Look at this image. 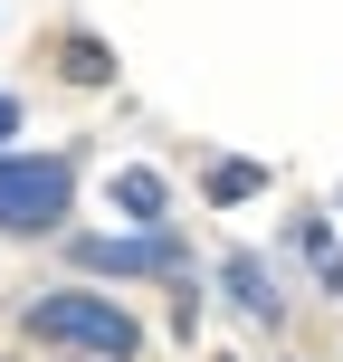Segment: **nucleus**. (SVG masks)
I'll return each instance as SVG.
<instances>
[{"mask_svg": "<svg viewBox=\"0 0 343 362\" xmlns=\"http://www.w3.org/2000/svg\"><path fill=\"white\" fill-rule=\"evenodd\" d=\"M219 296H229V315H248V325H286V286H277L267 257H248V248L219 257Z\"/></svg>", "mask_w": 343, "mask_h": 362, "instance_id": "obj_4", "label": "nucleus"}, {"mask_svg": "<svg viewBox=\"0 0 343 362\" xmlns=\"http://www.w3.org/2000/svg\"><path fill=\"white\" fill-rule=\"evenodd\" d=\"M57 67H67L76 86H115V48H105V38H95V29H76L67 48H57Z\"/></svg>", "mask_w": 343, "mask_h": 362, "instance_id": "obj_7", "label": "nucleus"}, {"mask_svg": "<svg viewBox=\"0 0 343 362\" xmlns=\"http://www.w3.org/2000/svg\"><path fill=\"white\" fill-rule=\"evenodd\" d=\"M57 362H86V353H57Z\"/></svg>", "mask_w": 343, "mask_h": 362, "instance_id": "obj_10", "label": "nucleus"}, {"mask_svg": "<svg viewBox=\"0 0 343 362\" xmlns=\"http://www.w3.org/2000/svg\"><path fill=\"white\" fill-rule=\"evenodd\" d=\"M115 210H124L134 229H172V181L153 163H124V172H115Z\"/></svg>", "mask_w": 343, "mask_h": 362, "instance_id": "obj_6", "label": "nucleus"}, {"mask_svg": "<svg viewBox=\"0 0 343 362\" xmlns=\"http://www.w3.org/2000/svg\"><path fill=\"white\" fill-rule=\"evenodd\" d=\"M19 124H29V115H19V95H0V153L19 144Z\"/></svg>", "mask_w": 343, "mask_h": 362, "instance_id": "obj_9", "label": "nucleus"}, {"mask_svg": "<svg viewBox=\"0 0 343 362\" xmlns=\"http://www.w3.org/2000/svg\"><path fill=\"white\" fill-rule=\"evenodd\" d=\"M19 334L48 344V353H86V362H134V353H144V325H134L115 296H95V286L29 296V305H19Z\"/></svg>", "mask_w": 343, "mask_h": 362, "instance_id": "obj_1", "label": "nucleus"}, {"mask_svg": "<svg viewBox=\"0 0 343 362\" xmlns=\"http://www.w3.org/2000/svg\"><path fill=\"white\" fill-rule=\"evenodd\" d=\"M286 248L315 267V286H325V296H343V238H334L325 210H296V219H286Z\"/></svg>", "mask_w": 343, "mask_h": 362, "instance_id": "obj_5", "label": "nucleus"}, {"mask_svg": "<svg viewBox=\"0 0 343 362\" xmlns=\"http://www.w3.org/2000/svg\"><path fill=\"white\" fill-rule=\"evenodd\" d=\"M76 210V163L67 153H0V238H57Z\"/></svg>", "mask_w": 343, "mask_h": 362, "instance_id": "obj_2", "label": "nucleus"}, {"mask_svg": "<svg viewBox=\"0 0 343 362\" xmlns=\"http://www.w3.org/2000/svg\"><path fill=\"white\" fill-rule=\"evenodd\" d=\"M267 163H210V200H219V210H238V200H257V191H267Z\"/></svg>", "mask_w": 343, "mask_h": 362, "instance_id": "obj_8", "label": "nucleus"}, {"mask_svg": "<svg viewBox=\"0 0 343 362\" xmlns=\"http://www.w3.org/2000/svg\"><path fill=\"white\" fill-rule=\"evenodd\" d=\"M76 267L86 276H181L191 248H181V229H124V238H76Z\"/></svg>", "mask_w": 343, "mask_h": 362, "instance_id": "obj_3", "label": "nucleus"}]
</instances>
